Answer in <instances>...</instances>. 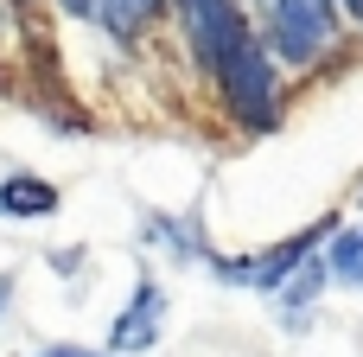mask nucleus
Listing matches in <instances>:
<instances>
[{
    "mask_svg": "<svg viewBox=\"0 0 363 357\" xmlns=\"http://www.w3.org/2000/svg\"><path fill=\"white\" fill-rule=\"evenodd\" d=\"M51 211H57V185L32 179V172H6L0 179V217L32 224V217H51Z\"/></svg>",
    "mask_w": 363,
    "mask_h": 357,
    "instance_id": "0eeeda50",
    "label": "nucleus"
},
{
    "mask_svg": "<svg viewBox=\"0 0 363 357\" xmlns=\"http://www.w3.org/2000/svg\"><path fill=\"white\" fill-rule=\"evenodd\" d=\"M332 230H338V217H319V224H306L300 236H287V243H268V249H255V256H211V275L223 281V287H249V294H281L325 243H332Z\"/></svg>",
    "mask_w": 363,
    "mask_h": 357,
    "instance_id": "7ed1b4c3",
    "label": "nucleus"
},
{
    "mask_svg": "<svg viewBox=\"0 0 363 357\" xmlns=\"http://www.w3.org/2000/svg\"><path fill=\"white\" fill-rule=\"evenodd\" d=\"M38 357H102V351H83V345H51V351H38Z\"/></svg>",
    "mask_w": 363,
    "mask_h": 357,
    "instance_id": "1a4fd4ad",
    "label": "nucleus"
},
{
    "mask_svg": "<svg viewBox=\"0 0 363 357\" xmlns=\"http://www.w3.org/2000/svg\"><path fill=\"white\" fill-rule=\"evenodd\" d=\"M6 300H13V275H0V313H6Z\"/></svg>",
    "mask_w": 363,
    "mask_h": 357,
    "instance_id": "9d476101",
    "label": "nucleus"
},
{
    "mask_svg": "<svg viewBox=\"0 0 363 357\" xmlns=\"http://www.w3.org/2000/svg\"><path fill=\"white\" fill-rule=\"evenodd\" d=\"M357 204H363V192H357Z\"/></svg>",
    "mask_w": 363,
    "mask_h": 357,
    "instance_id": "9b49d317",
    "label": "nucleus"
},
{
    "mask_svg": "<svg viewBox=\"0 0 363 357\" xmlns=\"http://www.w3.org/2000/svg\"><path fill=\"white\" fill-rule=\"evenodd\" d=\"M64 13L83 19V26H96V32L134 38V32H147V26L166 13V0H64Z\"/></svg>",
    "mask_w": 363,
    "mask_h": 357,
    "instance_id": "39448f33",
    "label": "nucleus"
},
{
    "mask_svg": "<svg viewBox=\"0 0 363 357\" xmlns=\"http://www.w3.org/2000/svg\"><path fill=\"white\" fill-rule=\"evenodd\" d=\"M179 19H185V38H191L198 70L217 83L223 109L242 128L268 134L281 121V57L249 26V13L236 0H179Z\"/></svg>",
    "mask_w": 363,
    "mask_h": 357,
    "instance_id": "f257e3e1",
    "label": "nucleus"
},
{
    "mask_svg": "<svg viewBox=\"0 0 363 357\" xmlns=\"http://www.w3.org/2000/svg\"><path fill=\"white\" fill-rule=\"evenodd\" d=\"M160 332H166V287L153 281V275H140L134 281V294H128V307L115 313V326H108V351L121 357H140L160 345Z\"/></svg>",
    "mask_w": 363,
    "mask_h": 357,
    "instance_id": "20e7f679",
    "label": "nucleus"
},
{
    "mask_svg": "<svg viewBox=\"0 0 363 357\" xmlns=\"http://www.w3.org/2000/svg\"><path fill=\"white\" fill-rule=\"evenodd\" d=\"M147 243L166 249L172 262H191V268H211V256H217L198 217H147Z\"/></svg>",
    "mask_w": 363,
    "mask_h": 357,
    "instance_id": "423d86ee",
    "label": "nucleus"
},
{
    "mask_svg": "<svg viewBox=\"0 0 363 357\" xmlns=\"http://www.w3.org/2000/svg\"><path fill=\"white\" fill-rule=\"evenodd\" d=\"M262 38L287 70H319L345 45L338 0H262Z\"/></svg>",
    "mask_w": 363,
    "mask_h": 357,
    "instance_id": "f03ea898",
    "label": "nucleus"
},
{
    "mask_svg": "<svg viewBox=\"0 0 363 357\" xmlns=\"http://www.w3.org/2000/svg\"><path fill=\"white\" fill-rule=\"evenodd\" d=\"M325 268H332V287H363V224L332 230V243H325Z\"/></svg>",
    "mask_w": 363,
    "mask_h": 357,
    "instance_id": "6e6552de",
    "label": "nucleus"
}]
</instances>
